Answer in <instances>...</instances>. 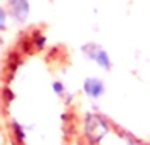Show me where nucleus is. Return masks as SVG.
I'll list each match as a JSON object with an SVG mask.
<instances>
[{"label":"nucleus","mask_w":150,"mask_h":145,"mask_svg":"<svg viewBox=\"0 0 150 145\" xmlns=\"http://www.w3.org/2000/svg\"><path fill=\"white\" fill-rule=\"evenodd\" d=\"M110 132V122L106 118L95 113L86 111L83 117V137L89 145H98Z\"/></svg>","instance_id":"obj_1"},{"label":"nucleus","mask_w":150,"mask_h":145,"mask_svg":"<svg viewBox=\"0 0 150 145\" xmlns=\"http://www.w3.org/2000/svg\"><path fill=\"white\" fill-rule=\"evenodd\" d=\"M81 54L105 73H110L113 69V59L110 52L98 42H86L84 46H81Z\"/></svg>","instance_id":"obj_2"},{"label":"nucleus","mask_w":150,"mask_h":145,"mask_svg":"<svg viewBox=\"0 0 150 145\" xmlns=\"http://www.w3.org/2000/svg\"><path fill=\"white\" fill-rule=\"evenodd\" d=\"M81 91L83 95L91 100V101H98L106 95V83L103 81L101 76H96V74H89L83 79L81 83Z\"/></svg>","instance_id":"obj_3"},{"label":"nucleus","mask_w":150,"mask_h":145,"mask_svg":"<svg viewBox=\"0 0 150 145\" xmlns=\"http://www.w3.org/2000/svg\"><path fill=\"white\" fill-rule=\"evenodd\" d=\"M5 7L12 17V22L24 24L30 17V0H8Z\"/></svg>","instance_id":"obj_4"},{"label":"nucleus","mask_w":150,"mask_h":145,"mask_svg":"<svg viewBox=\"0 0 150 145\" xmlns=\"http://www.w3.org/2000/svg\"><path fill=\"white\" fill-rule=\"evenodd\" d=\"M8 132H10V137H12V142L14 145H25L27 144V128L19 122L12 118L10 123H8Z\"/></svg>","instance_id":"obj_5"},{"label":"nucleus","mask_w":150,"mask_h":145,"mask_svg":"<svg viewBox=\"0 0 150 145\" xmlns=\"http://www.w3.org/2000/svg\"><path fill=\"white\" fill-rule=\"evenodd\" d=\"M51 90L54 93L56 98H59V100H64V98H68V101H71V96H69V90L66 83L62 81V79H54L52 83H51Z\"/></svg>","instance_id":"obj_6"},{"label":"nucleus","mask_w":150,"mask_h":145,"mask_svg":"<svg viewBox=\"0 0 150 145\" xmlns=\"http://www.w3.org/2000/svg\"><path fill=\"white\" fill-rule=\"evenodd\" d=\"M29 41H30L32 49H35V51H42V49L47 46V37H46V34L42 30H34L32 35L29 37Z\"/></svg>","instance_id":"obj_7"},{"label":"nucleus","mask_w":150,"mask_h":145,"mask_svg":"<svg viewBox=\"0 0 150 145\" xmlns=\"http://www.w3.org/2000/svg\"><path fill=\"white\" fill-rule=\"evenodd\" d=\"M10 21H12V17H10V14H8L7 7H2L0 8V30H2V32H7L8 22Z\"/></svg>","instance_id":"obj_8"}]
</instances>
